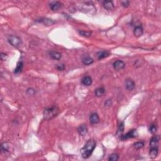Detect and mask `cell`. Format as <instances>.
Returning a JSON list of instances; mask_svg holds the SVG:
<instances>
[{
    "label": "cell",
    "instance_id": "obj_10",
    "mask_svg": "<svg viewBox=\"0 0 161 161\" xmlns=\"http://www.w3.org/2000/svg\"><path fill=\"white\" fill-rule=\"evenodd\" d=\"M103 6L106 10H113L114 9V4L111 1H104L103 2Z\"/></svg>",
    "mask_w": 161,
    "mask_h": 161
},
{
    "label": "cell",
    "instance_id": "obj_18",
    "mask_svg": "<svg viewBox=\"0 0 161 161\" xmlns=\"http://www.w3.org/2000/svg\"><path fill=\"white\" fill-rule=\"evenodd\" d=\"M109 56H110V53L108 51H106V50L99 52L97 53V57H98V59H99V60L100 59H104V58H105V57H107Z\"/></svg>",
    "mask_w": 161,
    "mask_h": 161
},
{
    "label": "cell",
    "instance_id": "obj_16",
    "mask_svg": "<svg viewBox=\"0 0 161 161\" xmlns=\"http://www.w3.org/2000/svg\"><path fill=\"white\" fill-rule=\"evenodd\" d=\"M50 56L54 60H59L62 57V55L60 52L56 51H51L50 52Z\"/></svg>",
    "mask_w": 161,
    "mask_h": 161
},
{
    "label": "cell",
    "instance_id": "obj_24",
    "mask_svg": "<svg viewBox=\"0 0 161 161\" xmlns=\"http://www.w3.org/2000/svg\"><path fill=\"white\" fill-rule=\"evenodd\" d=\"M133 146H134V147L135 148V149H140L144 146V143H143V142H135V143L133 144Z\"/></svg>",
    "mask_w": 161,
    "mask_h": 161
},
{
    "label": "cell",
    "instance_id": "obj_19",
    "mask_svg": "<svg viewBox=\"0 0 161 161\" xmlns=\"http://www.w3.org/2000/svg\"><path fill=\"white\" fill-rule=\"evenodd\" d=\"M105 93V89L103 88V87H101V88H98L96 89L95 91V95L97 97H100L101 96H103Z\"/></svg>",
    "mask_w": 161,
    "mask_h": 161
},
{
    "label": "cell",
    "instance_id": "obj_26",
    "mask_svg": "<svg viewBox=\"0 0 161 161\" xmlns=\"http://www.w3.org/2000/svg\"><path fill=\"white\" fill-rule=\"evenodd\" d=\"M149 131H150V133H154L156 132L157 131V127L156 125L152 124L150 126V128H149Z\"/></svg>",
    "mask_w": 161,
    "mask_h": 161
},
{
    "label": "cell",
    "instance_id": "obj_31",
    "mask_svg": "<svg viewBox=\"0 0 161 161\" xmlns=\"http://www.w3.org/2000/svg\"><path fill=\"white\" fill-rule=\"evenodd\" d=\"M7 58V55L6 54V53H1V59L2 60H5Z\"/></svg>",
    "mask_w": 161,
    "mask_h": 161
},
{
    "label": "cell",
    "instance_id": "obj_25",
    "mask_svg": "<svg viewBox=\"0 0 161 161\" xmlns=\"http://www.w3.org/2000/svg\"><path fill=\"white\" fill-rule=\"evenodd\" d=\"M79 33L81 35V36H83V37H90L91 35V32H88V31H79Z\"/></svg>",
    "mask_w": 161,
    "mask_h": 161
},
{
    "label": "cell",
    "instance_id": "obj_17",
    "mask_svg": "<svg viewBox=\"0 0 161 161\" xmlns=\"http://www.w3.org/2000/svg\"><path fill=\"white\" fill-rule=\"evenodd\" d=\"M37 21H39V22H40V23H42V24L45 25H47V26L52 25H53L55 23L54 21H53V20L49 19V18H41L40 20H39V21L37 20Z\"/></svg>",
    "mask_w": 161,
    "mask_h": 161
},
{
    "label": "cell",
    "instance_id": "obj_23",
    "mask_svg": "<svg viewBox=\"0 0 161 161\" xmlns=\"http://www.w3.org/2000/svg\"><path fill=\"white\" fill-rule=\"evenodd\" d=\"M119 159V156L117 154H112L109 157V158H108V160H111V161H117Z\"/></svg>",
    "mask_w": 161,
    "mask_h": 161
},
{
    "label": "cell",
    "instance_id": "obj_14",
    "mask_svg": "<svg viewBox=\"0 0 161 161\" xmlns=\"http://www.w3.org/2000/svg\"><path fill=\"white\" fill-rule=\"evenodd\" d=\"M81 82H82V83L84 85L89 86L91 85V84H92L93 82L92 78L89 76H85L82 78Z\"/></svg>",
    "mask_w": 161,
    "mask_h": 161
},
{
    "label": "cell",
    "instance_id": "obj_20",
    "mask_svg": "<svg viewBox=\"0 0 161 161\" xmlns=\"http://www.w3.org/2000/svg\"><path fill=\"white\" fill-rule=\"evenodd\" d=\"M23 66H24V64H23L22 62H18V64H17V66L16 69H14V73H19L23 69Z\"/></svg>",
    "mask_w": 161,
    "mask_h": 161
},
{
    "label": "cell",
    "instance_id": "obj_21",
    "mask_svg": "<svg viewBox=\"0 0 161 161\" xmlns=\"http://www.w3.org/2000/svg\"><path fill=\"white\" fill-rule=\"evenodd\" d=\"M9 150V146H8L7 143H3L1 145V153H4V152H6Z\"/></svg>",
    "mask_w": 161,
    "mask_h": 161
},
{
    "label": "cell",
    "instance_id": "obj_1",
    "mask_svg": "<svg viewBox=\"0 0 161 161\" xmlns=\"http://www.w3.org/2000/svg\"><path fill=\"white\" fill-rule=\"evenodd\" d=\"M96 145V141L93 139H90L86 142L85 145L81 150V156L84 159H88L91 156L93 150H95Z\"/></svg>",
    "mask_w": 161,
    "mask_h": 161
},
{
    "label": "cell",
    "instance_id": "obj_13",
    "mask_svg": "<svg viewBox=\"0 0 161 161\" xmlns=\"http://www.w3.org/2000/svg\"><path fill=\"white\" fill-rule=\"evenodd\" d=\"M159 153V147H150L149 155L151 159H155Z\"/></svg>",
    "mask_w": 161,
    "mask_h": 161
},
{
    "label": "cell",
    "instance_id": "obj_11",
    "mask_svg": "<svg viewBox=\"0 0 161 161\" xmlns=\"http://www.w3.org/2000/svg\"><path fill=\"white\" fill-rule=\"evenodd\" d=\"M143 29L142 26H137L135 27L134 30H133V33L134 35L137 37H139L143 35Z\"/></svg>",
    "mask_w": 161,
    "mask_h": 161
},
{
    "label": "cell",
    "instance_id": "obj_4",
    "mask_svg": "<svg viewBox=\"0 0 161 161\" xmlns=\"http://www.w3.org/2000/svg\"><path fill=\"white\" fill-rule=\"evenodd\" d=\"M137 135V130H131L127 132L126 134L123 135H121V140H127V139H132V138H134L136 137Z\"/></svg>",
    "mask_w": 161,
    "mask_h": 161
},
{
    "label": "cell",
    "instance_id": "obj_6",
    "mask_svg": "<svg viewBox=\"0 0 161 161\" xmlns=\"http://www.w3.org/2000/svg\"><path fill=\"white\" fill-rule=\"evenodd\" d=\"M135 85L132 79H127L125 80V88L128 91H132L135 88Z\"/></svg>",
    "mask_w": 161,
    "mask_h": 161
},
{
    "label": "cell",
    "instance_id": "obj_5",
    "mask_svg": "<svg viewBox=\"0 0 161 161\" xmlns=\"http://www.w3.org/2000/svg\"><path fill=\"white\" fill-rule=\"evenodd\" d=\"M113 66L114 69H115L116 71H121L125 68V64L122 60H118L114 62Z\"/></svg>",
    "mask_w": 161,
    "mask_h": 161
},
{
    "label": "cell",
    "instance_id": "obj_27",
    "mask_svg": "<svg viewBox=\"0 0 161 161\" xmlns=\"http://www.w3.org/2000/svg\"><path fill=\"white\" fill-rule=\"evenodd\" d=\"M27 93L29 95H33L35 93V91L33 89H32V88H29V89H27Z\"/></svg>",
    "mask_w": 161,
    "mask_h": 161
},
{
    "label": "cell",
    "instance_id": "obj_28",
    "mask_svg": "<svg viewBox=\"0 0 161 161\" xmlns=\"http://www.w3.org/2000/svg\"><path fill=\"white\" fill-rule=\"evenodd\" d=\"M121 5L123 6V7H128L129 5H130V1H123L121 2Z\"/></svg>",
    "mask_w": 161,
    "mask_h": 161
},
{
    "label": "cell",
    "instance_id": "obj_2",
    "mask_svg": "<svg viewBox=\"0 0 161 161\" xmlns=\"http://www.w3.org/2000/svg\"><path fill=\"white\" fill-rule=\"evenodd\" d=\"M59 113V109L57 106H52L45 108L43 111V118L45 120H49L55 118Z\"/></svg>",
    "mask_w": 161,
    "mask_h": 161
},
{
    "label": "cell",
    "instance_id": "obj_22",
    "mask_svg": "<svg viewBox=\"0 0 161 161\" xmlns=\"http://www.w3.org/2000/svg\"><path fill=\"white\" fill-rule=\"evenodd\" d=\"M124 128H125V124L124 122L122 121V122L120 123V124L118 126V131H117V135L118 134H121L124 131Z\"/></svg>",
    "mask_w": 161,
    "mask_h": 161
},
{
    "label": "cell",
    "instance_id": "obj_3",
    "mask_svg": "<svg viewBox=\"0 0 161 161\" xmlns=\"http://www.w3.org/2000/svg\"><path fill=\"white\" fill-rule=\"evenodd\" d=\"M8 42H9L10 44H11V45L15 47H19L20 45L21 44V40L20 37H18V36L13 35L8 36Z\"/></svg>",
    "mask_w": 161,
    "mask_h": 161
},
{
    "label": "cell",
    "instance_id": "obj_15",
    "mask_svg": "<svg viewBox=\"0 0 161 161\" xmlns=\"http://www.w3.org/2000/svg\"><path fill=\"white\" fill-rule=\"evenodd\" d=\"M62 6V3L59 1H56V2H53L52 3L50 4V7L51 8L52 11H57L59 10L60 7Z\"/></svg>",
    "mask_w": 161,
    "mask_h": 161
},
{
    "label": "cell",
    "instance_id": "obj_8",
    "mask_svg": "<svg viewBox=\"0 0 161 161\" xmlns=\"http://www.w3.org/2000/svg\"><path fill=\"white\" fill-rule=\"evenodd\" d=\"M89 121L90 123L93 125L97 124L99 122V117L98 114L96 113H93L91 114L90 117H89Z\"/></svg>",
    "mask_w": 161,
    "mask_h": 161
},
{
    "label": "cell",
    "instance_id": "obj_29",
    "mask_svg": "<svg viewBox=\"0 0 161 161\" xmlns=\"http://www.w3.org/2000/svg\"><path fill=\"white\" fill-rule=\"evenodd\" d=\"M111 101L110 99L106 100V102L104 103V106H106V107L110 106H111Z\"/></svg>",
    "mask_w": 161,
    "mask_h": 161
},
{
    "label": "cell",
    "instance_id": "obj_12",
    "mask_svg": "<svg viewBox=\"0 0 161 161\" xmlns=\"http://www.w3.org/2000/svg\"><path fill=\"white\" fill-rule=\"evenodd\" d=\"M82 62L86 66H88L93 63L94 60L89 56H84L82 58Z\"/></svg>",
    "mask_w": 161,
    "mask_h": 161
},
{
    "label": "cell",
    "instance_id": "obj_9",
    "mask_svg": "<svg viewBox=\"0 0 161 161\" xmlns=\"http://www.w3.org/2000/svg\"><path fill=\"white\" fill-rule=\"evenodd\" d=\"M78 132L81 136H85L88 133V128L85 124H82L79 126L78 128Z\"/></svg>",
    "mask_w": 161,
    "mask_h": 161
},
{
    "label": "cell",
    "instance_id": "obj_7",
    "mask_svg": "<svg viewBox=\"0 0 161 161\" xmlns=\"http://www.w3.org/2000/svg\"><path fill=\"white\" fill-rule=\"evenodd\" d=\"M159 140H160V137L158 135L152 137L150 141V147H159Z\"/></svg>",
    "mask_w": 161,
    "mask_h": 161
},
{
    "label": "cell",
    "instance_id": "obj_30",
    "mask_svg": "<svg viewBox=\"0 0 161 161\" xmlns=\"http://www.w3.org/2000/svg\"><path fill=\"white\" fill-rule=\"evenodd\" d=\"M57 69L59 71H63L64 69H65L64 65V64H62V65H59V66H57Z\"/></svg>",
    "mask_w": 161,
    "mask_h": 161
}]
</instances>
